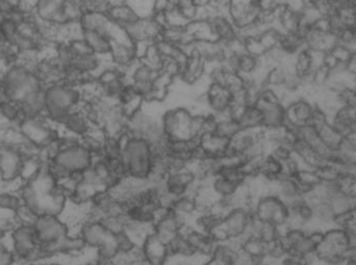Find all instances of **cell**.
I'll use <instances>...</instances> for the list:
<instances>
[{"mask_svg": "<svg viewBox=\"0 0 356 265\" xmlns=\"http://www.w3.org/2000/svg\"><path fill=\"white\" fill-rule=\"evenodd\" d=\"M253 219L254 217L250 207H234L224 215L221 224L212 236L217 242L244 239L246 236L250 235Z\"/></svg>", "mask_w": 356, "mask_h": 265, "instance_id": "5b68a950", "label": "cell"}, {"mask_svg": "<svg viewBox=\"0 0 356 265\" xmlns=\"http://www.w3.org/2000/svg\"><path fill=\"white\" fill-rule=\"evenodd\" d=\"M141 251L146 265H168L172 259L169 244L162 242L153 231L142 242Z\"/></svg>", "mask_w": 356, "mask_h": 265, "instance_id": "30bf717a", "label": "cell"}, {"mask_svg": "<svg viewBox=\"0 0 356 265\" xmlns=\"http://www.w3.org/2000/svg\"><path fill=\"white\" fill-rule=\"evenodd\" d=\"M330 77V70L323 65L321 66L320 68H318V69L315 70L314 73H312L310 84H314V86H317V88H326L327 84H328Z\"/></svg>", "mask_w": 356, "mask_h": 265, "instance_id": "ab89813d", "label": "cell"}, {"mask_svg": "<svg viewBox=\"0 0 356 265\" xmlns=\"http://www.w3.org/2000/svg\"><path fill=\"white\" fill-rule=\"evenodd\" d=\"M74 233H77L86 244L88 250L100 248L112 234L104 229V225L100 221L86 219L82 222Z\"/></svg>", "mask_w": 356, "mask_h": 265, "instance_id": "5bb4252c", "label": "cell"}, {"mask_svg": "<svg viewBox=\"0 0 356 265\" xmlns=\"http://www.w3.org/2000/svg\"><path fill=\"white\" fill-rule=\"evenodd\" d=\"M330 53L339 63H343V65H346L349 61V59H351L352 55H353V53L349 50L348 47L344 46L341 44H337L330 51Z\"/></svg>", "mask_w": 356, "mask_h": 265, "instance_id": "ee69618b", "label": "cell"}, {"mask_svg": "<svg viewBox=\"0 0 356 265\" xmlns=\"http://www.w3.org/2000/svg\"><path fill=\"white\" fill-rule=\"evenodd\" d=\"M82 38L94 55L100 57H110L113 41L108 35L100 34V32H84Z\"/></svg>", "mask_w": 356, "mask_h": 265, "instance_id": "484cf974", "label": "cell"}, {"mask_svg": "<svg viewBox=\"0 0 356 265\" xmlns=\"http://www.w3.org/2000/svg\"><path fill=\"white\" fill-rule=\"evenodd\" d=\"M306 48L310 50L321 51L328 53L337 46V38L333 32H318L310 28V32L304 37Z\"/></svg>", "mask_w": 356, "mask_h": 265, "instance_id": "603a6c76", "label": "cell"}, {"mask_svg": "<svg viewBox=\"0 0 356 265\" xmlns=\"http://www.w3.org/2000/svg\"><path fill=\"white\" fill-rule=\"evenodd\" d=\"M110 59L113 65L127 74V70L138 61L135 45L127 38L113 41Z\"/></svg>", "mask_w": 356, "mask_h": 265, "instance_id": "4fadbf2b", "label": "cell"}, {"mask_svg": "<svg viewBox=\"0 0 356 265\" xmlns=\"http://www.w3.org/2000/svg\"><path fill=\"white\" fill-rule=\"evenodd\" d=\"M312 30L318 32H331V24L329 17L326 16H321L310 26Z\"/></svg>", "mask_w": 356, "mask_h": 265, "instance_id": "bcb514c9", "label": "cell"}, {"mask_svg": "<svg viewBox=\"0 0 356 265\" xmlns=\"http://www.w3.org/2000/svg\"><path fill=\"white\" fill-rule=\"evenodd\" d=\"M332 206L333 210H335V215H344V213H348L351 210L352 207L355 203L351 200V199L346 197L345 195L341 194L339 192V190L332 195L328 201Z\"/></svg>", "mask_w": 356, "mask_h": 265, "instance_id": "8d00e7d4", "label": "cell"}, {"mask_svg": "<svg viewBox=\"0 0 356 265\" xmlns=\"http://www.w3.org/2000/svg\"><path fill=\"white\" fill-rule=\"evenodd\" d=\"M337 190L339 193L345 195L348 198L351 199L354 203H356V179L352 177L341 175L339 179L335 182Z\"/></svg>", "mask_w": 356, "mask_h": 265, "instance_id": "74e56055", "label": "cell"}, {"mask_svg": "<svg viewBox=\"0 0 356 265\" xmlns=\"http://www.w3.org/2000/svg\"><path fill=\"white\" fill-rule=\"evenodd\" d=\"M341 106L355 108L356 110V90L355 88H345L337 92Z\"/></svg>", "mask_w": 356, "mask_h": 265, "instance_id": "60d3db41", "label": "cell"}, {"mask_svg": "<svg viewBox=\"0 0 356 265\" xmlns=\"http://www.w3.org/2000/svg\"><path fill=\"white\" fill-rule=\"evenodd\" d=\"M0 37L16 50V46L21 39V34H20L17 24L14 23L7 17L5 21L0 23Z\"/></svg>", "mask_w": 356, "mask_h": 265, "instance_id": "d590c367", "label": "cell"}, {"mask_svg": "<svg viewBox=\"0 0 356 265\" xmlns=\"http://www.w3.org/2000/svg\"><path fill=\"white\" fill-rule=\"evenodd\" d=\"M11 248L19 263L26 262L32 248L38 244L36 232L32 224L14 222L9 233Z\"/></svg>", "mask_w": 356, "mask_h": 265, "instance_id": "9c48e42d", "label": "cell"}, {"mask_svg": "<svg viewBox=\"0 0 356 265\" xmlns=\"http://www.w3.org/2000/svg\"><path fill=\"white\" fill-rule=\"evenodd\" d=\"M259 265H277L275 263L269 262V261H263V262L259 263Z\"/></svg>", "mask_w": 356, "mask_h": 265, "instance_id": "9f6ffc18", "label": "cell"}, {"mask_svg": "<svg viewBox=\"0 0 356 265\" xmlns=\"http://www.w3.org/2000/svg\"><path fill=\"white\" fill-rule=\"evenodd\" d=\"M330 122L343 137H346L356 128L355 108L341 106L331 117Z\"/></svg>", "mask_w": 356, "mask_h": 265, "instance_id": "cb8c5ba5", "label": "cell"}, {"mask_svg": "<svg viewBox=\"0 0 356 265\" xmlns=\"http://www.w3.org/2000/svg\"><path fill=\"white\" fill-rule=\"evenodd\" d=\"M312 258L308 259L304 258V257L296 256V255L288 254L279 261L277 265H310V260Z\"/></svg>", "mask_w": 356, "mask_h": 265, "instance_id": "f6af8a7d", "label": "cell"}, {"mask_svg": "<svg viewBox=\"0 0 356 265\" xmlns=\"http://www.w3.org/2000/svg\"><path fill=\"white\" fill-rule=\"evenodd\" d=\"M345 265H356V259L355 258H349L346 259L345 262H344Z\"/></svg>", "mask_w": 356, "mask_h": 265, "instance_id": "db71d44e", "label": "cell"}, {"mask_svg": "<svg viewBox=\"0 0 356 265\" xmlns=\"http://www.w3.org/2000/svg\"><path fill=\"white\" fill-rule=\"evenodd\" d=\"M22 207L24 204L17 190H0V213H10L15 217Z\"/></svg>", "mask_w": 356, "mask_h": 265, "instance_id": "836d02e7", "label": "cell"}, {"mask_svg": "<svg viewBox=\"0 0 356 265\" xmlns=\"http://www.w3.org/2000/svg\"><path fill=\"white\" fill-rule=\"evenodd\" d=\"M302 194L304 197L308 196L319 184H321L319 177L317 176L316 172L312 168H302L299 172L294 176Z\"/></svg>", "mask_w": 356, "mask_h": 265, "instance_id": "d6a6232c", "label": "cell"}, {"mask_svg": "<svg viewBox=\"0 0 356 265\" xmlns=\"http://www.w3.org/2000/svg\"><path fill=\"white\" fill-rule=\"evenodd\" d=\"M339 265H345V264H344V263H341V264H339Z\"/></svg>", "mask_w": 356, "mask_h": 265, "instance_id": "680465c9", "label": "cell"}, {"mask_svg": "<svg viewBox=\"0 0 356 265\" xmlns=\"http://www.w3.org/2000/svg\"><path fill=\"white\" fill-rule=\"evenodd\" d=\"M236 57H238V75L253 76L261 67V59L246 51Z\"/></svg>", "mask_w": 356, "mask_h": 265, "instance_id": "e575fe53", "label": "cell"}, {"mask_svg": "<svg viewBox=\"0 0 356 265\" xmlns=\"http://www.w3.org/2000/svg\"><path fill=\"white\" fill-rule=\"evenodd\" d=\"M24 157L17 147L0 143V181L7 186L21 182Z\"/></svg>", "mask_w": 356, "mask_h": 265, "instance_id": "ba28073f", "label": "cell"}, {"mask_svg": "<svg viewBox=\"0 0 356 265\" xmlns=\"http://www.w3.org/2000/svg\"><path fill=\"white\" fill-rule=\"evenodd\" d=\"M45 118L61 128L72 110L79 108L84 102L82 88L59 82L44 88Z\"/></svg>", "mask_w": 356, "mask_h": 265, "instance_id": "7a4b0ae2", "label": "cell"}, {"mask_svg": "<svg viewBox=\"0 0 356 265\" xmlns=\"http://www.w3.org/2000/svg\"><path fill=\"white\" fill-rule=\"evenodd\" d=\"M46 262H30L26 263L24 265H46Z\"/></svg>", "mask_w": 356, "mask_h": 265, "instance_id": "11a10c76", "label": "cell"}, {"mask_svg": "<svg viewBox=\"0 0 356 265\" xmlns=\"http://www.w3.org/2000/svg\"><path fill=\"white\" fill-rule=\"evenodd\" d=\"M352 244L353 240L345 229L332 226L324 230L315 257L328 265L341 264L345 262L348 251Z\"/></svg>", "mask_w": 356, "mask_h": 265, "instance_id": "277c9868", "label": "cell"}, {"mask_svg": "<svg viewBox=\"0 0 356 265\" xmlns=\"http://www.w3.org/2000/svg\"><path fill=\"white\" fill-rule=\"evenodd\" d=\"M315 108L316 104L306 97H298L291 104H287L285 126L288 128L294 129L310 124Z\"/></svg>", "mask_w": 356, "mask_h": 265, "instance_id": "8fae6325", "label": "cell"}, {"mask_svg": "<svg viewBox=\"0 0 356 265\" xmlns=\"http://www.w3.org/2000/svg\"><path fill=\"white\" fill-rule=\"evenodd\" d=\"M67 43L72 52H73L74 57H82V55L93 53L84 38L74 39V40L68 41Z\"/></svg>", "mask_w": 356, "mask_h": 265, "instance_id": "7bdbcfd3", "label": "cell"}, {"mask_svg": "<svg viewBox=\"0 0 356 265\" xmlns=\"http://www.w3.org/2000/svg\"><path fill=\"white\" fill-rule=\"evenodd\" d=\"M14 221H3V219H0V242H3L6 240V238L9 236L10 230H11L12 226H13Z\"/></svg>", "mask_w": 356, "mask_h": 265, "instance_id": "c3c4849f", "label": "cell"}, {"mask_svg": "<svg viewBox=\"0 0 356 265\" xmlns=\"http://www.w3.org/2000/svg\"><path fill=\"white\" fill-rule=\"evenodd\" d=\"M341 175L352 177L356 179V160H347L344 161L341 166Z\"/></svg>", "mask_w": 356, "mask_h": 265, "instance_id": "7dc6e473", "label": "cell"}, {"mask_svg": "<svg viewBox=\"0 0 356 265\" xmlns=\"http://www.w3.org/2000/svg\"><path fill=\"white\" fill-rule=\"evenodd\" d=\"M242 251L259 262H263L268 253V244L256 236L248 235L242 239Z\"/></svg>", "mask_w": 356, "mask_h": 265, "instance_id": "f546056e", "label": "cell"}, {"mask_svg": "<svg viewBox=\"0 0 356 265\" xmlns=\"http://www.w3.org/2000/svg\"><path fill=\"white\" fill-rule=\"evenodd\" d=\"M65 3L66 0H38L35 5L32 15L39 21L53 26H67L64 14Z\"/></svg>", "mask_w": 356, "mask_h": 265, "instance_id": "7c38bea8", "label": "cell"}, {"mask_svg": "<svg viewBox=\"0 0 356 265\" xmlns=\"http://www.w3.org/2000/svg\"><path fill=\"white\" fill-rule=\"evenodd\" d=\"M254 219L273 224L283 230L289 223L290 210L287 203L274 193L263 195L252 205Z\"/></svg>", "mask_w": 356, "mask_h": 265, "instance_id": "8992f818", "label": "cell"}, {"mask_svg": "<svg viewBox=\"0 0 356 265\" xmlns=\"http://www.w3.org/2000/svg\"><path fill=\"white\" fill-rule=\"evenodd\" d=\"M7 19V13L3 9H0V23Z\"/></svg>", "mask_w": 356, "mask_h": 265, "instance_id": "f5cc1de1", "label": "cell"}, {"mask_svg": "<svg viewBox=\"0 0 356 265\" xmlns=\"http://www.w3.org/2000/svg\"><path fill=\"white\" fill-rule=\"evenodd\" d=\"M288 206L290 210L288 227L304 228V229L312 227V221H314L312 206L306 197L294 201Z\"/></svg>", "mask_w": 356, "mask_h": 265, "instance_id": "2e32d148", "label": "cell"}, {"mask_svg": "<svg viewBox=\"0 0 356 265\" xmlns=\"http://www.w3.org/2000/svg\"><path fill=\"white\" fill-rule=\"evenodd\" d=\"M32 227L36 232L39 244H49L57 242L70 233V228L61 215L41 213L35 217Z\"/></svg>", "mask_w": 356, "mask_h": 265, "instance_id": "52a82bcc", "label": "cell"}, {"mask_svg": "<svg viewBox=\"0 0 356 265\" xmlns=\"http://www.w3.org/2000/svg\"><path fill=\"white\" fill-rule=\"evenodd\" d=\"M122 141L123 164L127 176L137 179H149L152 170V152L149 143L141 137L124 135L120 137Z\"/></svg>", "mask_w": 356, "mask_h": 265, "instance_id": "3957f363", "label": "cell"}, {"mask_svg": "<svg viewBox=\"0 0 356 265\" xmlns=\"http://www.w3.org/2000/svg\"><path fill=\"white\" fill-rule=\"evenodd\" d=\"M108 16L113 23L122 28H127L129 24L135 23L142 18L135 11V7L127 3L125 0L114 3L109 11Z\"/></svg>", "mask_w": 356, "mask_h": 265, "instance_id": "ffe728a7", "label": "cell"}, {"mask_svg": "<svg viewBox=\"0 0 356 265\" xmlns=\"http://www.w3.org/2000/svg\"><path fill=\"white\" fill-rule=\"evenodd\" d=\"M279 46L288 55H296L306 48V39L299 32H285L281 35Z\"/></svg>", "mask_w": 356, "mask_h": 265, "instance_id": "1f68e13d", "label": "cell"}, {"mask_svg": "<svg viewBox=\"0 0 356 265\" xmlns=\"http://www.w3.org/2000/svg\"><path fill=\"white\" fill-rule=\"evenodd\" d=\"M46 265H66V264H65V263L61 262V261L53 260V259H51V260L47 261Z\"/></svg>", "mask_w": 356, "mask_h": 265, "instance_id": "816d5d0a", "label": "cell"}, {"mask_svg": "<svg viewBox=\"0 0 356 265\" xmlns=\"http://www.w3.org/2000/svg\"><path fill=\"white\" fill-rule=\"evenodd\" d=\"M79 26L84 32H100V34L108 35L112 39V34L116 24L113 23L108 14L84 12L80 19Z\"/></svg>", "mask_w": 356, "mask_h": 265, "instance_id": "ac0fdd59", "label": "cell"}, {"mask_svg": "<svg viewBox=\"0 0 356 265\" xmlns=\"http://www.w3.org/2000/svg\"><path fill=\"white\" fill-rule=\"evenodd\" d=\"M24 119V112L19 104L8 98L0 100V122L18 126Z\"/></svg>", "mask_w": 356, "mask_h": 265, "instance_id": "83f0119b", "label": "cell"}, {"mask_svg": "<svg viewBox=\"0 0 356 265\" xmlns=\"http://www.w3.org/2000/svg\"><path fill=\"white\" fill-rule=\"evenodd\" d=\"M255 106L261 110L263 129L285 126V106L281 102H263L259 100Z\"/></svg>", "mask_w": 356, "mask_h": 265, "instance_id": "9a60e30c", "label": "cell"}, {"mask_svg": "<svg viewBox=\"0 0 356 265\" xmlns=\"http://www.w3.org/2000/svg\"><path fill=\"white\" fill-rule=\"evenodd\" d=\"M170 210L190 224L199 213L196 197L192 193H188V194L177 197L173 201Z\"/></svg>", "mask_w": 356, "mask_h": 265, "instance_id": "44dd1931", "label": "cell"}, {"mask_svg": "<svg viewBox=\"0 0 356 265\" xmlns=\"http://www.w3.org/2000/svg\"><path fill=\"white\" fill-rule=\"evenodd\" d=\"M346 70H347L348 73L356 77V53L352 55L351 59L346 63Z\"/></svg>", "mask_w": 356, "mask_h": 265, "instance_id": "681fc988", "label": "cell"}, {"mask_svg": "<svg viewBox=\"0 0 356 265\" xmlns=\"http://www.w3.org/2000/svg\"><path fill=\"white\" fill-rule=\"evenodd\" d=\"M310 201V204H312V213H314L312 226H314V227L327 229V228L335 226V217H337V215H335V210H333L332 206H331L330 203H329L328 201Z\"/></svg>", "mask_w": 356, "mask_h": 265, "instance_id": "7402d4cb", "label": "cell"}, {"mask_svg": "<svg viewBox=\"0 0 356 265\" xmlns=\"http://www.w3.org/2000/svg\"><path fill=\"white\" fill-rule=\"evenodd\" d=\"M112 6V0H82V9L90 13L108 14Z\"/></svg>", "mask_w": 356, "mask_h": 265, "instance_id": "f35d334b", "label": "cell"}, {"mask_svg": "<svg viewBox=\"0 0 356 265\" xmlns=\"http://www.w3.org/2000/svg\"><path fill=\"white\" fill-rule=\"evenodd\" d=\"M5 98L21 106L32 96L44 92L45 84L34 68L24 63L10 65L1 73Z\"/></svg>", "mask_w": 356, "mask_h": 265, "instance_id": "6da1fadb", "label": "cell"}, {"mask_svg": "<svg viewBox=\"0 0 356 265\" xmlns=\"http://www.w3.org/2000/svg\"><path fill=\"white\" fill-rule=\"evenodd\" d=\"M352 28H353V30H355V32H356V21H355V23H354V26H352Z\"/></svg>", "mask_w": 356, "mask_h": 265, "instance_id": "6f0895ef", "label": "cell"}, {"mask_svg": "<svg viewBox=\"0 0 356 265\" xmlns=\"http://www.w3.org/2000/svg\"><path fill=\"white\" fill-rule=\"evenodd\" d=\"M86 265H117L116 262H113V261L104 260V259L96 258L94 257L92 260L86 262Z\"/></svg>", "mask_w": 356, "mask_h": 265, "instance_id": "f907efd6", "label": "cell"}, {"mask_svg": "<svg viewBox=\"0 0 356 265\" xmlns=\"http://www.w3.org/2000/svg\"><path fill=\"white\" fill-rule=\"evenodd\" d=\"M207 63H205V59L196 52L193 51L192 55L189 57L188 63L186 67L182 70V74L180 77L184 80L186 84H194L198 82L199 80L205 75L207 71Z\"/></svg>", "mask_w": 356, "mask_h": 265, "instance_id": "d4e9b609", "label": "cell"}, {"mask_svg": "<svg viewBox=\"0 0 356 265\" xmlns=\"http://www.w3.org/2000/svg\"><path fill=\"white\" fill-rule=\"evenodd\" d=\"M281 230L277 226L267 222L259 221V219H253L252 227H251L250 235L256 236L263 242H274L275 239L281 236Z\"/></svg>", "mask_w": 356, "mask_h": 265, "instance_id": "4dcf8cb0", "label": "cell"}, {"mask_svg": "<svg viewBox=\"0 0 356 265\" xmlns=\"http://www.w3.org/2000/svg\"><path fill=\"white\" fill-rule=\"evenodd\" d=\"M19 263L11 246H7L5 242H0V265H16Z\"/></svg>", "mask_w": 356, "mask_h": 265, "instance_id": "b9f144b4", "label": "cell"}, {"mask_svg": "<svg viewBox=\"0 0 356 265\" xmlns=\"http://www.w3.org/2000/svg\"><path fill=\"white\" fill-rule=\"evenodd\" d=\"M82 106L79 108L72 110L68 115L64 124L61 126L63 132L73 135V137H78V139H82V137H84L88 131L91 130L92 127L94 126L90 119L86 116Z\"/></svg>", "mask_w": 356, "mask_h": 265, "instance_id": "e0dca14e", "label": "cell"}, {"mask_svg": "<svg viewBox=\"0 0 356 265\" xmlns=\"http://www.w3.org/2000/svg\"><path fill=\"white\" fill-rule=\"evenodd\" d=\"M272 193L283 199L287 205L304 197L295 178L287 175H283L277 181L272 182Z\"/></svg>", "mask_w": 356, "mask_h": 265, "instance_id": "d6986e66", "label": "cell"}, {"mask_svg": "<svg viewBox=\"0 0 356 265\" xmlns=\"http://www.w3.org/2000/svg\"><path fill=\"white\" fill-rule=\"evenodd\" d=\"M294 70L303 84H310L315 71L310 49H302L294 57Z\"/></svg>", "mask_w": 356, "mask_h": 265, "instance_id": "4316f807", "label": "cell"}, {"mask_svg": "<svg viewBox=\"0 0 356 265\" xmlns=\"http://www.w3.org/2000/svg\"><path fill=\"white\" fill-rule=\"evenodd\" d=\"M320 137L321 141H323L327 149L331 152H337L341 146L344 137L335 128L330 121L323 123L320 126L315 128Z\"/></svg>", "mask_w": 356, "mask_h": 265, "instance_id": "f1b7e54d", "label": "cell"}]
</instances>
